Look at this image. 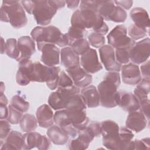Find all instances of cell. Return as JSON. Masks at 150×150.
<instances>
[{
    "label": "cell",
    "instance_id": "obj_1",
    "mask_svg": "<svg viewBox=\"0 0 150 150\" xmlns=\"http://www.w3.org/2000/svg\"><path fill=\"white\" fill-rule=\"evenodd\" d=\"M98 1H82L80 12L86 29H92L94 32L105 35L108 26L98 12Z\"/></svg>",
    "mask_w": 150,
    "mask_h": 150
},
{
    "label": "cell",
    "instance_id": "obj_2",
    "mask_svg": "<svg viewBox=\"0 0 150 150\" xmlns=\"http://www.w3.org/2000/svg\"><path fill=\"white\" fill-rule=\"evenodd\" d=\"M120 84L121 79L118 72L108 71L105 74L104 80L97 86L101 106L108 108L117 106L115 97Z\"/></svg>",
    "mask_w": 150,
    "mask_h": 150
},
{
    "label": "cell",
    "instance_id": "obj_3",
    "mask_svg": "<svg viewBox=\"0 0 150 150\" xmlns=\"http://www.w3.org/2000/svg\"><path fill=\"white\" fill-rule=\"evenodd\" d=\"M30 35L37 42L39 50L45 43H52L63 47L69 46L66 35L62 33L58 28L53 25L36 26L32 30Z\"/></svg>",
    "mask_w": 150,
    "mask_h": 150
},
{
    "label": "cell",
    "instance_id": "obj_4",
    "mask_svg": "<svg viewBox=\"0 0 150 150\" xmlns=\"http://www.w3.org/2000/svg\"><path fill=\"white\" fill-rule=\"evenodd\" d=\"M0 11L1 22H8L15 29H20L26 25L28 19L19 1H3Z\"/></svg>",
    "mask_w": 150,
    "mask_h": 150
},
{
    "label": "cell",
    "instance_id": "obj_5",
    "mask_svg": "<svg viewBox=\"0 0 150 150\" xmlns=\"http://www.w3.org/2000/svg\"><path fill=\"white\" fill-rule=\"evenodd\" d=\"M78 93H80L79 88L74 85L69 87H57L56 91L49 95V105L54 110L65 109L70 99Z\"/></svg>",
    "mask_w": 150,
    "mask_h": 150
},
{
    "label": "cell",
    "instance_id": "obj_6",
    "mask_svg": "<svg viewBox=\"0 0 150 150\" xmlns=\"http://www.w3.org/2000/svg\"><path fill=\"white\" fill-rule=\"evenodd\" d=\"M107 38L108 43L114 49H131L135 43V41L127 36V29L123 25L115 26Z\"/></svg>",
    "mask_w": 150,
    "mask_h": 150
},
{
    "label": "cell",
    "instance_id": "obj_7",
    "mask_svg": "<svg viewBox=\"0 0 150 150\" xmlns=\"http://www.w3.org/2000/svg\"><path fill=\"white\" fill-rule=\"evenodd\" d=\"M49 1H34V6L32 15L34 16L37 24L42 26L48 25L57 12Z\"/></svg>",
    "mask_w": 150,
    "mask_h": 150
},
{
    "label": "cell",
    "instance_id": "obj_8",
    "mask_svg": "<svg viewBox=\"0 0 150 150\" xmlns=\"http://www.w3.org/2000/svg\"><path fill=\"white\" fill-rule=\"evenodd\" d=\"M150 39L148 37L139 41L129 50V59L135 64L145 62L149 57Z\"/></svg>",
    "mask_w": 150,
    "mask_h": 150
},
{
    "label": "cell",
    "instance_id": "obj_9",
    "mask_svg": "<svg viewBox=\"0 0 150 150\" xmlns=\"http://www.w3.org/2000/svg\"><path fill=\"white\" fill-rule=\"evenodd\" d=\"M99 54L101 61L105 69L108 71L119 72L121 64L118 63L115 59V50L110 45H104L99 48Z\"/></svg>",
    "mask_w": 150,
    "mask_h": 150
},
{
    "label": "cell",
    "instance_id": "obj_10",
    "mask_svg": "<svg viewBox=\"0 0 150 150\" xmlns=\"http://www.w3.org/2000/svg\"><path fill=\"white\" fill-rule=\"evenodd\" d=\"M42 54L41 62L49 67L56 66L60 63V50L54 44L45 43L39 50Z\"/></svg>",
    "mask_w": 150,
    "mask_h": 150
},
{
    "label": "cell",
    "instance_id": "obj_11",
    "mask_svg": "<svg viewBox=\"0 0 150 150\" xmlns=\"http://www.w3.org/2000/svg\"><path fill=\"white\" fill-rule=\"evenodd\" d=\"M80 64L82 68L90 74H94L103 69V66L98 60L96 49L90 48L80 57Z\"/></svg>",
    "mask_w": 150,
    "mask_h": 150
},
{
    "label": "cell",
    "instance_id": "obj_12",
    "mask_svg": "<svg viewBox=\"0 0 150 150\" xmlns=\"http://www.w3.org/2000/svg\"><path fill=\"white\" fill-rule=\"evenodd\" d=\"M33 71V63L30 59H23L18 62V69L16 75V83L25 86L31 82Z\"/></svg>",
    "mask_w": 150,
    "mask_h": 150
},
{
    "label": "cell",
    "instance_id": "obj_13",
    "mask_svg": "<svg viewBox=\"0 0 150 150\" xmlns=\"http://www.w3.org/2000/svg\"><path fill=\"white\" fill-rule=\"evenodd\" d=\"M115 103L123 110L128 112L139 109L138 101L135 95L131 92L118 91L115 94Z\"/></svg>",
    "mask_w": 150,
    "mask_h": 150
},
{
    "label": "cell",
    "instance_id": "obj_14",
    "mask_svg": "<svg viewBox=\"0 0 150 150\" xmlns=\"http://www.w3.org/2000/svg\"><path fill=\"white\" fill-rule=\"evenodd\" d=\"M121 71L122 82L126 84L135 86L142 79L139 66L133 63L122 66Z\"/></svg>",
    "mask_w": 150,
    "mask_h": 150
},
{
    "label": "cell",
    "instance_id": "obj_15",
    "mask_svg": "<svg viewBox=\"0 0 150 150\" xmlns=\"http://www.w3.org/2000/svg\"><path fill=\"white\" fill-rule=\"evenodd\" d=\"M66 71L71 79L73 84L78 88H84L89 86L92 82L91 74L87 73L80 66L73 69H66Z\"/></svg>",
    "mask_w": 150,
    "mask_h": 150
},
{
    "label": "cell",
    "instance_id": "obj_16",
    "mask_svg": "<svg viewBox=\"0 0 150 150\" xmlns=\"http://www.w3.org/2000/svg\"><path fill=\"white\" fill-rule=\"evenodd\" d=\"M57 66L49 67L42 64L39 62L33 63V71L32 76L31 82H47L54 75Z\"/></svg>",
    "mask_w": 150,
    "mask_h": 150
},
{
    "label": "cell",
    "instance_id": "obj_17",
    "mask_svg": "<svg viewBox=\"0 0 150 150\" xmlns=\"http://www.w3.org/2000/svg\"><path fill=\"white\" fill-rule=\"evenodd\" d=\"M54 122L72 138H76L78 135V131L74 127L69 121L66 109L57 110L54 114Z\"/></svg>",
    "mask_w": 150,
    "mask_h": 150
},
{
    "label": "cell",
    "instance_id": "obj_18",
    "mask_svg": "<svg viewBox=\"0 0 150 150\" xmlns=\"http://www.w3.org/2000/svg\"><path fill=\"white\" fill-rule=\"evenodd\" d=\"M147 122L144 114L141 110H138L129 112L125 121V125L131 131L139 132L145 128Z\"/></svg>",
    "mask_w": 150,
    "mask_h": 150
},
{
    "label": "cell",
    "instance_id": "obj_19",
    "mask_svg": "<svg viewBox=\"0 0 150 150\" xmlns=\"http://www.w3.org/2000/svg\"><path fill=\"white\" fill-rule=\"evenodd\" d=\"M67 117L79 131L84 129L89 123V118L87 117L86 110L78 109H66Z\"/></svg>",
    "mask_w": 150,
    "mask_h": 150
},
{
    "label": "cell",
    "instance_id": "obj_20",
    "mask_svg": "<svg viewBox=\"0 0 150 150\" xmlns=\"http://www.w3.org/2000/svg\"><path fill=\"white\" fill-rule=\"evenodd\" d=\"M94 138V136L86 127L84 129L79 131L77 136L70 142L69 149L71 150L86 149Z\"/></svg>",
    "mask_w": 150,
    "mask_h": 150
},
{
    "label": "cell",
    "instance_id": "obj_21",
    "mask_svg": "<svg viewBox=\"0 0 150 150\" xmlns=\"http://www.w3.org/2000/svg\"><path fill=\"white\" fill-rule=\"evenodd\" d=\"M129 15L137 27L149 33V17L147 11L142 8L136 7L131 9Z\"/></svg>",
    "mask_w": 150,
    "mask_h": 150
},
{
    "label": "cell",
    "instance_id": "obj_22",
    "mask_svg": "<svg viewBox=\"0 0 150 150\" xmlns=\"http://www.w3.org/2000/svg\"><path fill=\"white\" fill-rule=\"evenodd\" d=\"M36 117L39 125L49 128L54 124V114L49 105L43 104L39 107L36 112Z\"/></svg>",
    "mask_w": 150,
    "mask_h": 150
},
{
    "label": "cell",
    "instance_id": "obj_23",
    "mask_svg": "<svg viewBox=\"0 0 150 150\" xmlns=\"http://www.w3.org/2000/svg\"><path fill=\"white\" fill-rule=\"evenodd\" d=\"M18 47L20 52L18 62L23 59H30L36 52L35 40L29 36L20 37L18 40Z\"/></svg>",
    "mask_w": 150,
    "mask_h": 150
},
{
    "label": "cell",
    "instance_id": "obj_24",
    "mask_svg": "<svg viewBox=\"0 0 150 150\" xmlns=\"http://www.w3.org/2000/svg\"><path fill=\"white\" fill-rule=\"evenodd\" d=\"M61 64L66 69H70L80 66V58L70 46L64 47L60 51Z\"/></svg>",
    "mask_w": 150,
    "mask_h": 150
},
{
    "label": "cell",
    "instance_id": "obj_25",
    "mask_svg": "<svg viewBox=\"0 0 150 150\" xmlns=\"http://www.w3.org/2000/svg\"><path fill=\"white\" fill-rule=\"evenodd\" d=\"M88 108H96L100 104V97L96 86L93 85H89L81 90L80 94Z\"/></svg>",
    "mask_w": 150,
    "mask_h": 150
},
{
    "label": "cell",
    "instance_id": "obj_26",
    "mask_svg": "<svg viewBox=\"0 0 150 150\" xmlns=\"http://www.w3.org/2000/svg\"><path fill=\"white\" fill-rule=\"evenodd\" d=\"M23 135L17 131H11L5 139L4 144H1V149L11 150L22 149Z\"/></svg>",
    "mask_w": 150,
    "mask_h": 150
},
{
    "label": "cell",
    "instance_id": "obj_27",
    "mask_svg": "<svg viewBox=\"0 0 150 150\" xmlns=\"http://www.w3.org/2000/svg\"><path fill=\"white\" fill-rule=\"evenodd\" d=\"M47 135L52 142L57 145L66 144L69 138V136L56 125H53L48 128Z\"/></svg>",
    "mask_w": 150,
    "mask_h": 150
},
{
    "label": "cell",
    "instance_id": "obj_28",
    "mask_svg": "<svg viewBox=\"0 0 150 150\" xmlns=\"http://www.w3.org/2000/svg\"><path fill=\"white\" fill-rule=\"evenodd\" d=\"M21 129L25 132L34 131L38 127V121L36 117L30 114H25L23 115L20 122Z\"/></svg>",
    "mask_w": 150,
    "mask_h": 150
},
{
    "label": "cell",
    "instance_id": "obj_29",
    "mask_svg": "<svg viewBox=\"0 0 150 150\" xmlns=\"http://www.w3.org/2000/svg\"><path fill=\"white\" fill-rule=\"evenodd\" d=\"M42 135L36 132H26L22 137V149H31L37 146Z\"/></svg>",
    "mask_w": 150,
    "mask_h": 150
},
{
    "label": "cell",
    "instance_id": "obj_30",
    "mask_svg": "<svg viewBox=\"0 0 150 150\" xmlns=\"http://www.w3.org/2000/svg\"><path fill=\"white\" fill-rule=\"evenodd\" d=\"M120 127L114 121L105 120L101 122V134L103 137L114 135L119 134Z\"/></svg>",
    "mask_w": 150,
    "mask_h": 150
},
{
    "label": "cell",
    "instance_id": "obj_31",
    "mask_svg": "<svg viewBox=\"0 0 150 150\" xmlns=\"http://www.w3.org/2000/svg\"><path fill=\"white\" fill-rule=\"evenodd\" d=\"M115 5L114 1H98V12L103 19L109 21L110 17L114 9Z\"/></svg>",
    "mask_w": 150,
    "mask_h": 150
},
{
    "label": "cell",
    "instance_id": "obj_32",
    "mask_svg": "<svg viewBox=\"0 0 150 150\" xmlns=\"http://www.w3.org/2000/svg\"><path fill=\"white\" fill-rule=\"evenodd\" d=\"M5 53L10 58L17 60L20 56V52L18 47L16 39L9 38L5 42Z\"/></svg>",
    "mask_w": 150,
    "mask_h": 150
},
{
    "label": "cell",
    "instance_id": "obj_33",
    "mask_svg": "<svg viewBox=\"0 0 150 150\" xmlns=\"http://www.w3.org/2000/svg\"><path fill=\"white\" fill-rule=\"evenodd\" d=\"M121 141V150H128L130 142L132 140L134 134L132 131L126 127H121L119 129Z\"/></svg>",
    "mask_w": 150,
    "mask_h": 150
},
{
    "label": "cell",
    "instance_id": "obj_34",
    "mask_svg": "<svg viewBox=\"0 0 150 150\" xmlns=\"http://www.w3.org/2000/svg\"><path fill=\"white\" fill-rule=\"evenodd\" d=\"M87 32V31L86 30L71 26L69 28L67 33H66L69 42V46H70L76 40L84 38Z\"/></svg>",
    "mask_w": 150,
    "mask_h": 150
},
{
    "label": "cell",
    "instance_id": "obj_35",
    "mask_svg": "<svg viewBox=\"0 0 150 150\" xmlns=\"http://www.w3.org/2000/svg\"><path fill=\"white\" fill-rule=\"evenodd\" d=\"M87 108L86 104L82 96L80 94L74 95L69 101L65 109H78L86 110Z\"/></svg>",
    "mask_w": 150,
    "mask_h": 150
},
{
    "label": "cell",
    "instance_id": "obj_36",
    "mask_svg": "<svg viewBox=\"0 0 150 150\" xmlns=\"http://www.w3.org/2000/svg\"><path fill=\"white\" fill-rule=\"evenodd\" d=\"M79 56H81L89 50L90 44L86 38H81L74 41L70 46Z\"/></svg>",
    "mask_w": 150,
    "mask_h": 150
},
{
    "label": "cell",
    "instance_id": "obj_37",
    "mask_svg": "<svg viewBox=\"0 0 150 150\" xmlns=\"http://www.w3.org/2000/svg\"><path fill=\"white\" fill-rule=\"evenodd\" d=\"M10 105L22 112L28 111L29 108V103L25 101L21 96L18 94L12 97Z\"/></svg>",
    "mask_w": 150,
    "mask_h": 150
},
{
    "label": "cell",
    "instance_id": "obj_38",
    "mask_svg": "<svg viewBox=\"0 0 150 150\" xmlns=\"http://www.w3.org/2000/svg\"><path fill=\"white\" fill-rule=\"evenodd\" d=\"M127 18L126 11L120 6H115L114 9L110 17L109 21H112L117 23H122L125 21Z\"/></svg>",
    "mask_w": 150,
    "mask_h": 150
},
{
    "label": "cell",
    "instance_id": "obj_39",
    "mask_svg": "<svg viewBox=\"0 0 150 150\" xmlns=\"http://www.w3.org/2000/svg\"><path fill=\"white\" fill-rule=\"evenodd\" d=\"M127 33L129 36V38L134 41L145 38L149 35L146 31L137 27L134 24H132L128 27Z\"/></svg>",
    "mask_w": 150,
    "mask_h": 150
},
{
    "label": "cell",
    "instance_id": "obj_40",
    "mask_svg": "<svg viewBox=\"0 0 150 150\" xmlns=\"http://www.w3.org/2000/svg\"><path fill=\"white\" fill-rule=\"evenodd\" d=\"M89 44L96 48H100L103 46L105 39L104 35L96 32H91L87 37Z\"/></svg>",
    "mask_w": 150,
    "mask_h": 150
},
{
    "label": "cell",
    "instance_id": "obj_41",
    "mask_svg": "<svg viewBox=\"0 0 150 150\" xmlns=\"http://www.w3.org/2000/svg\"><path fill=\"white\" fill-rule=\"evenodd\" d=\"M129 50L127 48L115 49L116 60L120 64H127L129 61Z\"/></svg>",
    "mask_w": 150,
    "mask_h": 150
},
{
    "label": "cell",
    "instance_id": "obj_42",
    "mask_svg": "<svg viewBox=\"0 0 150 150\" xmlns=\"http://www.w3.org/2000/svg\"><path fill=\"white\" fill-rule=\"evenodd\" d=\"M8 115L6 120L12 124H18L20 122V121L23 116V114L20 111L13 108L11 105L8 106Z\"/></svg>",
    "mask_w": 150,
    "mask_h": 150
},
{
    "label": "cell",
    "instance_id": "obj_43",
    "mask_svg": "<svg viewBox=\"0 0 150 150\" xmlns=\"http://www.w3.org/2000/svg\"><path fill=\"white\" fill-rule=\"evenodd\" d=\"M149 149V138H145L141 140L135 139L131 141L129 145L128 150L130 149Z\"/></svg>",
    "mask_w": 150,
    "mask_h": 150
},
{
    "label": "cell",
    "instance_id": "obj_44",
    "mask_svg": "<svg viewBox=\"0 0 150 150\" xmlns=\"http://www.w3.org/2000/svg\"><path fill=\"white\" fill-rule=\"evenodd\" d=\"M73 85V82L70 77L64 71H61L59 76L57 87H69Z\"/></svg>",
    "mask_w": 150,
    "mask_h": 150
},
{
    "label": "cell",
    "instance_id": "obj_45",
    "mask_svg": "<svg viewBox=\"0 0 150 150\" xmlns=\"http://www.w3.org/2000/svg\"><path fill=\"white\" fill-rule=\"evenodd\" d=\"M8 120H1L0 121V139H5L11 132V125Z\"/></svg>",
    "mask_w": 150,
    "mask_h": 150
},
{
    "label": "cell",
    "instance_id": "obj_46",
    "mask_svg": "<svg viewBox=\"0 0 150 150\" xmlns=\"http://www.w3.org/2000/svg\"><path fill=\"white\" fill-rule=\"evenodd\" d=\"M86 128L94 137H97L101 134V123L98 121H91Z\"/></svg>",
    "mask_w": 150,
    "mask_h": 150
},
{
    "label": "cell",
    "instance_id": "obj_47",
    "mask_svg": "<svg viewBox=\"0 0 150 150\" xmlns=\"http://www.w3.org/2000/svg\"><path fill=\"white\" fill-rule=\"evenodd\" d=\"M51 144V141L45 135H41L36 148L39 150L48 149Z\"/></svg>",
    "mask_w": 150,
    "mask_h": 150
},
{
    "label": "cell",
    "instance_id": "obj_48",
    "mask_svg": "<svg viewBox=\"0 0 150 150\" xmlns=\"http://www.w3.org/2000/svg\"><path fill=\"white\" fill-rule=\"evenodd\" d=\"M149 66L150 62L149 60H146L141 66V74H142L143 78L150 79V74H149Z\"/></svg>",
    "mask_w": 150,
    "mask_h": 150
},
{
    "label": "cell",
    "instance_id": "obj_49",
    "mask_svg": "<svg viewBox=\"0 0 150 150\" xmlns=\"http://www.w3.org/2000/svg\"><path fill=\"white\" fill-rule=\"evenodd\" d=\"M114 2L115 5L127 10L129 9L133 4L132 1H114Z\"/></svg>",
    "mask_w": 150,
    "mask_h": 150
},
{
    "label": "cell",
    "instance_id": "obj_50",
    "mask_svg": "<svg viewBox=\"0 0 150 150\" xmlns=\"http://www.w3.org/2000/svg\"><path fill=\"white\" fill-rule=\"evenodd\" d=\"M21 5L25 11L30 15H32V10L34 6V1H21Z\"/></svg>",
    "mask_w": 150,
    "mask_h": 150
},
{
    "label": "cell",
    "instance_id": "obj_51",
    "mask_svg": "<svg viewBox=\"0 0 150 150\" xmlns=\"http://www.w3.org/2000/svg\"><path fill=\"white\" fill-rule=\"evenodd\" d=\"M8 107L6 104L0 103V118L1 120H5L8 115Z\"/></svg>",
    "mask_w": 150,
    "mask_h": 150
},
{
    "label": "cell",
    "instance_id": "obj_52",
    "mask_svg": "<svg viewBox=\"0 0 150 150\" xmlns=\"http://www.w3.org/2000/svg\"><path fill=\"white\" fill-rule=\"evenodd\" d=\"M50 5L56 9L63 8L66 5V1H49Z\"/></svg>",
    "mask_w": 150,
    "mask_h": 150
},
{
    "label": "cell",
    "instance_id": "obj_53",
    "mask_svg": "<svg viewBox=\"0 0 150 150\" xmlns=\"http://www.w3.org/2000/svg\"><path fill=\"white\" fill-rule=\"evenodd\" d=\"M80 2L79 1H66V4H67V6L70 9H75L76 8Z\"/></svg>",
    "mask_w": 150,
    "mask_h": 150
},
{
    "label": "cell",
    "instance_id": "obj_54",
    "mask_svg": "<svg viewBox=\"0 0 150 150\" xmlns=\"http://www.w3.org/2000/svg\"><path fill=\"white\" fill-rule=\"evenodd\" d=\"M1 53L4 54L5 53V40L3 39V38H1Z\"/></svg>",
    "mask_w": 150,
    "mask_h": 150
},
{
    "label": "cell",
    "instance_id": "obj_55",
    "mask_svg": "<svg viewBox=\"0 0 150 150\" xmlns=\"http://www.w3.org/2000/svg\"><path fill=\"white\" fill-rule=\"evenodd\" d=\"M5 85L4 84V83L2 81L1 82V87H0V90H1V95L4 94V91H5Z\"/></svg>",
    "mask_w": 150,
    "mask_h": 150
}]
</instances>
